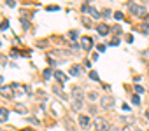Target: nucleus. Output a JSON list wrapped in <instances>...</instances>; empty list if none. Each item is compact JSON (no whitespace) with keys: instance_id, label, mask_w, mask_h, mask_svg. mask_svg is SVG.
I'll return each instance as SVG.
<instances>
[{"instance_id":"f257e3e1","label":"nucleus","mask_w":149,"mask_h":131,"mask_svg":"<svg viewBox=\"0 0 149 131\" xmlns=\"http://www.w3.org/2000/svg\"><path fill=\"white\" fill-rule=\"evenodd\" d=\"M128 7H130V11H132V14H133V16H137V18H146V16H147V12H146V9H144L142 5H139V4H135V2H130V4H128Z\"/></svg>"},{"instance_id":"f03ea898","label":"nucleus","mask_w":149,"mask_h":131,"mask_svg":"<svg viewBox=\"0 0 149 131\" xmlns=\"http://www.w3.org/2000/svg\"><path fill=\"white\" fill-rule=\"evenodd\" d=\"M112 105H114V98H112V96H109V95H104V96L100 98V108L109 110Z\"/></svg>"},{"instance_id":"7ed1b4c3","label":"nucleus","mask_w":149,"mask_h":131,"mask_svg":"<svg viewBox=\"0 0 149 131\" xmlns=\"http://www.w3.org/2000/svg\"><path fill=\"white\" fill-rule=\"evenodd\" d=\"M95 129L97 131H109V126H107V122L102 119V117H95Z\"/></svg>"},{"instance_id":"20e7f679","label":"nucleus","mask_w":149,"mask_h":131,"mask_svg":"<svg viewBox=\"0 0 149 131\" xmlns=\"http://www.w3.org/2000/svg\"><path fill=\"white\" fill-rule=\"evenodd\" d=\"M77 122H79V126H81L82 129H88V128H90V117H88V115H84V114H81V115H79Z\"/></svg>"},{"instance_id":"39448f33","label":"nucleus","mask_w":149,"mask_h":131,"mask_svg":"<svg viewBox=\"0 0 149 131\" xmlns=\"http://www.w3.org/2000/svg\"><path fill=\"white\" fill-rule=\"evenodd\" d=\"M81 46H82L84 51H90L91 46H93V40H91L90 37H81Z\"/></svg>"},{"instance_id":"423d86ee","label":"nucleus","mask_w":149,"mask_h":131,"mask_svg":"<svg viewBox=\"0 0 149 131\" xmlns=\"http://www.w3.org/2000/svg\"><path fill=\"white\" fill-rule=\"evenodd\" d=\"M0 95H4L5 98H11V96H14L12 86H2V88H0Z\"/></svg>"},{"instance_id":"0eeeda50","label":"nucleus","mask_w":149,"mask_h":131,"mask_svg":"<svg viewBox=\"0 0 149 131\" xmlns=\"http://www.w3.org/2000/svg\"><path fill=\"white\" fill-rule=\"evenodd\" d=\"M11 86H12L14 95H18V96H21V95H25V93H26V88H23V86H19V84H11Z\"/></svg>"},{"instance_id":"6e6552de","label":"nucleus","mask_w":149,"mask_h":131,"mask_svg":"<svg viewBox=\"0 0 149 131\" xmlns=\"http://www.w3.org/2000/svg\"><path fill=\"white\" fill-rule=\"evenodd\" d=\"M54 79H56L60 84H65V82H67V75H65L63 72H60V70H56V72H54Z\"/></svg>"},{"instance_id":"1a4fd4ad","label":"nucleus","mask_w":149,"mask_h":131,"mask_svg":"<svg viewBox=\"0 0 149 131\" xmlns=\"http://www.w3.org/2000/svg\"><path fill=\"white\" fill-rule=\"evenodd\" d=\"M97 32L100 35H107L109 33V25H97Z\"/></svg>"},{"instance_id":"9d476101","label":"nucleus","mask_w":149,"mask_h":131,"mask_svg":"<svg viewBox=\"0 0 149 131\" xmlns=\"http://www.w3.org/2000/svg\"><path fill=\"white\" fill-rule=\"evenodd\" d=\"M7 117H9V110L0 108V122H7Z\"/></svg>"},{"instance_id":"9b49d317","label":"nucleus","mask_w":149,"mask_h":131,"mask_svg":"<svg viewBox=\"0 0 149 131\" xmlns=\"http://www.w3.org/2000/svg\"><path fill=\"white\" fill-rule=\"evenodd\" d=\"M81 72H82V68H81L79 65L70 66V73H72V75H75V77H79V75H81Z\"/></svg>"},{"instance_id":"f8f14e48","label":"nucleus","mask_w":149,"mask_h":131,"mask_svg":"<svg viewBox=\"0 0 149 131\" xmlns=\"http://www.w3.org/2000/svg\"><path fill=\"white\" fill-rule=\"evenodd\" d=\"M65 128H67V131H75V128H74V122L67 117V121H65Z\"/></svg>"},{"instance_id":"ddd939ff","label":"nucleus","mask_w":149,"mask_h":131,"mask_svg":"<svg viewBox=\"0 0 149 131\" xmlns=\"http://www.w3.org/2000/svg\"><path fill=\"white\" fill-rule=\"evenodd\" d=\"M53 91H54V93H56V95H58L60 98H67V95H65V93H63V91H62V89H60L58 86H53Z\"/></svg>"},{"instance_id":"4468645a","label":"nucleus","mask_w":149,"mask_h":131,"mask_svg":"<svg viewBox=\"0 0 149 131\" xmlns=\"http://www.w3.org/2000/svg\"><path fill=\"white\" fill-rule=\"evenodd\" d=\"M88 98H90V101H97V100H98V93H95V91H91V93L88 95Z\"/></svg>"},{"instance_id":"2eb2a0df","label":"nucleus","mask_w":149,"mask_h":131,"mask_svg":"<svg viewBox=\"0 0 149 131\" xmlns=\"http://www.w3.org/2000/svg\"><path fill=\"white\" fill-rule=\"evenodd\" d=\"M90 12H91V16H93V18H100V16H102V12H98L95 7H91V9H90Z\"/></svg>"},{"instance_id":"dca6fc26","label":"nucleus","mask_w":149,"mask_h":131,"mask_svg":"<svg viewBox=\"0 0 149 131\" xmlns=\"http://www.w3.org/2000/svg\"><path fill=\"white\" fill-rule=\"evenodd\" d=\"M121 122H125V124L128 126V124H132V122H133V117H121Z\"/></svg>"},{"instance_id":"f3484780","label":"nucleus","mask_w":149,"mask_h":131,"mask_svg":"<svg viewBox=\"0 0 149 131\" xmlns=\"http://www.w3.org/2000/svg\"><path fill=\"white\" fill-rule=\"evenodd\" d=\"M82 25H84L86 28H91V26H93V25H91V21H90L88 18H82Z\"/></svg>"},{"instance_id":"a211bd4d","label":"nucleus","mask_w":149,"mask_h":131,"mask_svg":"<svg viewBox=\"0 0 149 131\" xmlns=\"http://www.w3.org/2000/svg\"><path fill=\"white\" fill-rule=\"evenodd\" d=\"M90 79H91V80H95V82H97V80H98V73H97V72H93V70H91V72H90Z\"/></svg>"},{"instance_id":"6ab92c4d","label":"nucleus","mask_w":149,"mask_h":131,"mask_svg":"<svg viewBox=\"0 0 149 131\" xmlns=\"http://www.w3.org/2000/svg\"><path fill=\"white\" fill-rule=\"evenodd\" d=\"M135 129H137V128H135L133 124H128V126H125V128H123V131H135Z\"/></svg>"},{"instance_id":"aec40b11","label":"nucleus","mask_w":149,"mask_h":131,"mask_svg":"<svg viewBox=\"0 0 149 131\" xmlns=\"http://www.w3.org/2000/svg\"><path fill=\"white\" fill-rule=\"evenodd\" d=\"M140 30L146 33V35H149V25H140Z\"/></svg>"},{"instance_id":"412c9836","label":"nucleus","mask_w":149,"mask_h":131,"mask_svg":"<svg viewBox=\"0 0 149 131\" xmlns=\"http://www.w3.org/2000/svg\"><path fill=\"white\" fill-rule=\"evenodd\" d=\"M132 101H133L135 105H139V103H140V98H139V95H133V96H132Z\"/></svg>"},{"instance_id":"4be33fe9","label":"nucleus","mask_w":149,"mask_h":131,"mask_svg":"<svg viewBox=\"0 0 149 131\" xmlns=\"http://www.w3.org/2000/svg\"><path fill=\"white\" fill-rule=\"evenodd\" d=\"M90 9H91V7H90L88 4H84V5L81 7V12H90Z\"/></svg>"},{"instance_id":"5701e85b","label":"nucleus","mask_w":149,"mask_h":131,"mask_svg":"<svg viewBox=\"0 0 149 131\" xmlns=\"http://www.w3.org/2000/svg\"><path fill=\"white\" fill-rule=\"evenodd\" d=\"M21 25H23V28H25V30H28V28H30V23H28L26 19H21Z\"/></svg>"},{"instance_id":"b1692460","label":"nucleus","mask_w":149,"mask_h":131,"mask_svg":"<svg viewBox=\"0 0 149 131\" xmlns=\"http://www.w3.org/2000/svg\"><path fill=\"white\" fill-rule=\"evenodd\" d=\"M16 110H18L19 114H25V112H26V108H25L23 105H18V107H16Z\"/></svg>"},{"instance_id":"393cba45","label":"nucleus","mask_w":149,"mask_h":131,"mask_svg":"<svg viewBox=\"0 0 149 131\" xmlns=\"http://www.w3.org/2000/svg\"><path fill=\"white\" fill-rule=\"evenodd\" d=\"M69 37H70V40H75V37H77V32H75V30H72V32L69 33Z\"/></svg>"},{"instance_id":"a878e982","label":"nucleus","mask_w":149,"mask_h":131,"mask_svg":"<svg viewBox=\"0 0 149 131\" xmlns=\"http://www.w3.org/2000/svg\"><path fill=\"white\" fill-rule=\"evenodd\" d=\"M114 18L119 21V19H123V12H114Z\"/></svg>"},{"instance_id":"bb28decb","label":"nucleus","mask_w":149,"mask_h":131,"mask_svg":"<svg viewBox=\"0 0 149 131\" xmlns=\"http://www.w3.org/2000/svg\"><path fill=\"white\" fill-rule=\"evenodd\" d=\"M37 46L39 47H46L47 46V40H40V42H37Z\"/></svg>"},{"instance_id":"cd10ccee","label":"nucleus","mask_w":149,"mask_h":131,"mask_svg":"<svg viewBox=\"0 0 149 131\" xmlns=\"http://www.w3.org/2000/svg\"><path fill=\"white\" fill-rule=\"evenodd\" d=\"M97 49H98L100 53H104V51H105V46H104V44H98V46H97Z\"/></svg>"},{"instance_id":"c85d7f7f","label":"nucleus","mask_w":149,"mask_h":131,"mask_svg":"<svg viewBox=\"0 0 149 131\" xmlns=\"http://www.w3.org/2000/svg\"><path fill=\"white\" fill-rule=\"evenodd\" d=\"M44 77H46V79H49V77H51V70H49V68H47V70H44Z\"/></svg>"},{"instance_id":"c756f323","label":"nucleus","mask_w":149,"mask_h":131,"mask_svg":"<svg viewBox=\"0 0 149 131\" xmlns=\"http://www.w3.org/2000/svg\"><path fill=\"white\" fill-rule=\"evenodd\" d=\"M135 91H137V93H144V88H142V86H135Z\"/></svg>"},{"instance_id":"7c9ffc66","label":"nucleus","mask_w":149,"mask_h":131,"mask_svg":"<svg viewBox=\"0 0 149 131\" xmlns=\"http://www.w3.org/2000/svg\"><path fill=\"white\" fill-rule=\"evenodd\" d=\"M7 25H9L7 21H2V25H0V28H2V30H5V28H7Z\"/></svg>"},{"instance_id":"2f4dec72","label":"nucleus","mask_w":149,"mask_h":131,"mask_svg":"<svg viewBox=\"0 0 149 131\" xmlns=\"http://www.w3.org/2000/svg\"><path fill=\"white\" fill-rule=\"evenodd\" d=\"M125 38H126V42H133V37H132V35H126Z\"/></svg>"},{"instance_id":"473e14b6","label":"nucleus","mask_w":149,"mask_h":131,"mask_svg":"<svg viewBox=\"0 0 149 131\" xmlns=\"http://www.w3.org/2000/svg\"><path fill=\"white\" fill-rule=\"evenodd\" d=\"M5 4H7V5H11V7H12V5H14V4H16V2H14V0H5Z\"/></svg>"},{"instance_id":"72a5a7b5","label":"nucleus","mask_w":149,"mask_h":131,"mask_svg":"<svg viewBox=\"0 0 149 131\" xmlns=\"http://www.w3.org/2000/svg\"><path fill=\"white\" fill-rule=\"evenodd\" d=\"M117 44H119V40H117V38H114V40L111 42V46H117Z\"/></svg>"},{"instance_id":"f704fd0d","label":"nucleus","mask_w":149,"mask_h":131,"mask_svg":"<svg viewBox=\"0 0 149 131\" xmlns=\"http://www.w3.org/2000/svg\"><path fill=\"white\" fill-rule=\"evenodd\" d=\"M135 131H142V129H139V128H137V129H135Z\"/></svg>"},{"instance_id":"c9c22d12","label":"nucleus","mask_w":149,"mask_h":131,"mask_svg":"<svg viewBox=\"0 0 149 131\" xmlns=\"http://www.w3.org/2000/svg\"><path fill=\"white\" fill-rule=\"evenodd\" d=\"M146 2H149V0H146Z\"/></svg>"}]
</instances>
